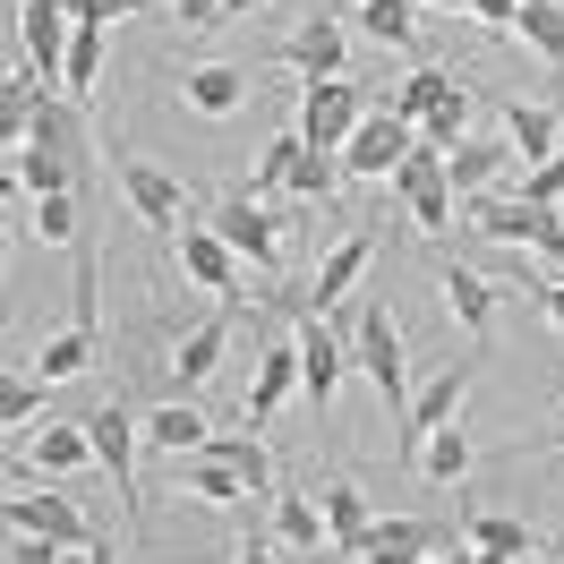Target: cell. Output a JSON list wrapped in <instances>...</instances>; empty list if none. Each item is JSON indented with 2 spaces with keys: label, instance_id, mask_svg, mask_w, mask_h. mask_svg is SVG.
<instances>
[{
  "label": "cell",
  "instance_id": "19",
  "mask_svg": "<svg viewBox=\"0 0 564 564\" xmlns=\"http://www.w3.org/2000/svg\"><path fill=\"white\" fill-rule=\"evenodd\" d=\"M505 138H513V154H522V172H530V163H547L564 145V111L556 104H505Z\"/></svg>",
  "mask_w": 564,
  "mask_h": 564
},
{
  "label": "cell",
  "instance_id": "12",
  "mask_svg": "<svg viewBox=\"0 0 564 564\" xmlns=\"http://www.w3.org/2000/svg\"><path fill=\"white\" fill-rule=\"evenodd\" d=\"M505 172H522V154H513V138H505V129H496V138H462L454 154H445V188H454L462 206H470V197H488Z\"/></svg>",
  "mask_w": 564,
  "mask_h": 564
},
{
  "label": "cell",
  "instance_id": "32",
  "mask_svg": "<svg viewBox=\"0 0 564 564\" xmlns=\"http://www.w3.org/2000/svg\"><path fill=\"white\" fill-rule=\"evenodd\" d=\"M470 462H479V454H470V436H462V427H436V436L420 445V470L436 479V488H454V479L470 470Z\"/></svg>",
  "mask_w": 564,
  "mask_h": 564
},
{
  "label": "cell",
  "instance_id": "6",
  "mask_svg": "<svg viewBox=\"0 0 564 564\" xmlns=\"http://www.w3.org/2000/svg\"><path fill=\"white\" fill-rule=\"evenodd\" d=\"M206 223L240 248V265H257L265 282H282V214L274 206H257V197H223Z\"/></svg>",
  "mask_w": 564,
  "mask_h": 564
},
{
  "label": "cell",
  "instance_id": "20",
  "mask_svg": "<svg viewBox=\"0 0 564 564\" xmlns=\"http://www.w3.org/2000/svg\"><path fill=\"white\" fill-rule=\"evenodd\" d=\"M317 505H325V530H334V556H359V539H368V496L351 479H317Z\"/></svg>",
  "mask_w": 564,
  "mask_h": 564
},
{
  "label": "cell",
  "instance_id": "14",
  "mask_svg": "<svg viewBox=\"0 0 564 564\" xmlns=\"http://www.w3.org/2000/svg\"><path fill=\"white\" fill-rule=\"evenodd\" d=\"M231 334H240V308H214L206 325H188V334H180V351H172V393L206 386L214 368H223V351H231Z\"/></svg>",
  "mask_w": 564,
  "mask_h": 564
},
{
  "label": "cell",
  "instance_id": "50",
  "mask_svg": "<svg viewBox=\"0 0 564 564\" xmlns=\"http://www.w3.org/2000/svg\"><path fill=\"white\" fill-rule=\"evenodd\" d=\"M556 9H564V0H556Z\"/></svg>",
  "mask_w": 564,
  "mask_h": 564
},
{
  "label": "cell",
  "instance_id": "44",
  "mask_svg": "<svg viewBox=\"0 0 564 564\" xmlns=\"http://www.w3.org/2000/svg\"><path fill=\"white\" fill-rule=\"evenodd\" d=\"M231 556H240V564H282V556H274V539H240Z\"/></svg>",
  "mask_w": 564,
  "mask_h": 564
},
{
  "label": "cell",
  "instance_id": "2",
  "mask_svg": "<svg viewBox=\"0 0 564 564\" xmlns=\"http://www.w3.org/2000/svg\"><path fill=\"white\" fill-rule=\"evenodd\" d=\"M470 377H479V351H462V359H445L436 377H427L420 393H411V411L393 420V454L420 470V445L436 436V427H454V411H462V393H470Z\"/></svg>",
  "mask_w": 564,
  "mask_h": 564
},
{
  "label": "cell",
  "instance_id": "26",
  "mask_svg": "<svg viewBox=\"0 0 564 564\" xmlns=\"http://www.w3.org/2000/svg\"><path fill=\"white\" fill-rule=\"evenodd\" d=\"M206 454H214V462H231V470H240L257 496H274V454L257 445V427H240V436H223V427H214V445H206Z\"/></svg>",
  "mask_w": 564,
  "mask_h": 564
},
{
  "label": "cell",
  "instance_id": "3",
  "mask_svg": "<svg viewBox=\"0 0 564 564\" xmlns=\"http://www.w3.org/2000/svg\"><path fill=\"white\" fill-rule=\"evenodd\" d=\"M368 86L359 77H325V86H300V138L325 145V154H343L359 138V120H368Z\"/></svg>",
  "mask_w": 564,
  "mask_h": 564
},
{
  "label": "cell",
  "instance_id": "33",
  "mask_svg": "<svg viewBox=\"0 0 564 564\" xmlns=\"http://www.w3.org/2000/svg\"><path fill=\"white\" fill-rule=\"evenodd\" d=\"M462 138H470V86H454V95L420 120V145H436V154H454Z\"/></svg>",
  "mask_w": 564,
  "mask_h": 564
},
{
  "label": "cell",
  "instance_id": "10",
  "mask_svg": "<svg viewBox=\"0 0 564 564\" xmlns=\"http://www.w3.org/2000/svg\"><path fill=\"white\" fill-rule=\"evenodd\" d=\"M411 145H420V129H411L402 111H368V120H359V138L343 145V172H351V180H393Z\"/></svg>",
  "mask_w": 564,
  "mask_h": 564
},
{
  "label": "cell",
  "instance_id": "22",
  "mask_svg": "<svg viewBox=\"0 0 564 564\" xmlns=\"http://www.w3.org/2000/svg\"><path fill=\"white\" fill-rule=\"evenodd\" d=\"M300 154H308V138H300V129H282V138H265V154H257V180H248V197H257V206H274V197H291V172H300Z\"/></svg>",
  "mask_w": 564,
  "mask_h": 564
},
{
  "label": "cell",
  "instance_id": "18",
  "mask_svg": "<svg viewBox=\"0 0 564 564\" xmlns=\"http://www.w3.org/2000/svg\"><path fill=\"white\" fill-rule=\"evenodd\" d=\"M282 69H300V86H325V77H343V26H334V18H308L300 35L282 43Z\"/></svg>",
  "mask_w": 564,
  "mask_h": 564
},
{
  "label": "cell",
  "instance_id": "15",
  "mask_svg": "<svg viewBox=\"0 0 564 564\" xmlns=\"http://www.w3.org/2000/svg\"><path fill=\"white\" fill-rule=\"evenodd\" d=\"M427 547H445L436 522H420V513H377L368 539H359V564H420Z\"/></svg>",
  "mask_w": 564,
  "mask_h": 564
},
{
  "label": "cell",
  "instance_id": "25",
  "mask_svg": "<svg viewBox=\"0 0 564 564\" xmlns=\"http://www.w3.org/2000/svg\"><path fill=\"white\" fill-rule=\"evenodd\" d=\"M462 539H470L479 556H513V564L539 547V539H530V522H513V513H462Z\"/></svg>",
  "mask_w": 564,
  "mask_h": 564
},
{
  "label": "cell",
  "instance_id": "29",
  "mask_svg": "<svg viewBox=\"0 0 564 564\" xmlns=\"http://www.w3.org/2000/svg\"><path fill=\"white\" fill-rule=\"evenodd\" d=\"M188 104L206 111V120H223V111L248 104V77L231 69V61H214V69H188Z\"/></svg>",
  "mask_w": 564,
  "mask_h": 564
},
{
  "label": "cell",
  "instance_id": "34",
  "mask_svg": "<svg viewBox=\"0 0 564 564\" xmlns=\"http://www.w3.org/2000/svg\"><path fill=\"white\" fill-rule=\"evenodd\" d=\"M35 462L43 470H77V462H95V436H86V420H61L35 436Z\"/></svg>",
  "mask_w": 564,
  "mask_h": 564
},
{
  "label": "cell",
  "instance_id": "7",
  "mask_svg": "<svg viewBox=\"0 0 564 564\" xmlns=\"http://www.w3.org/2000/svg\"><path fill=\"white\" fill-rule=\"evenodd\" d=\"M343 368H351V325L308 317V325H300V393H308V420H325V411H334Z\"/></svg>",
  "mask_w": 564,
  "mask_h": 564
},
{
  "label": "cell",
  "instance_id": "47",
  "mask_svg": "<svg viewBox=\"0 0 564 564\" xmlns=\"http://www.w3.org/2000/svg\"><path fill=\"white\" fill-rule=\"evenodd\" d=\"M420 9H470V0H420Z\"/></svg>",
  "mask_w": 564,
  "mask_h": 564
},
{
  "label": "cell",
  "instance_id": "48",
  "mask_svg": "<svg viewBox=\"0 0 564 564\" xmlns=\"http://www.w3.org/2000/svg\"><path fill=\"white\" fill-rule=\"evenodd\" d=\"M539 454H564V436H547V445H539Z\"/></svg>",
  "mask_w": 564,
  "mask_h": 564
},
{
  "label": "cell",
  "instance_id": "5",
  "mask_svg": "<svg viewBox=\"0 0 564 564\" xmlns=\"http://www.w3.org/2000/svg\"><path fill=\"white\" fill-rule=\"evenodd\" d=\"M86 436H95V462H104V479L120 488L129 522H138V436H145V420L129 402H95V411H86Z\"/></svg>",
  "mask_w": 564,
  "mask_h": 564
},
{
  "label": "cell",
  "instance_id": "31",
  "mask_svg": "<svg viewBox=\"0 0 564 564\" xmlns=\"http://www.w3.org/2000/svg\"><path fill=\"white\" fill-rule=\"evenodd\" d=\"M61 86H69V95H95V86H104V26H69V61H61Z\"/></svg>",
  "mask_w": 564,
  "mask_h": 564
},
{
  "label": "cell",
  "instance_id": "49",
  "mask_svg": "<svg viewBox=\"0 0 564 564\" xmlns=\"http://www.w3.org/2000/svg\"><path fill=\"white\" fill-rule=\"evenodd\" d=\"M556 564H564V547H556Z\"/></svg>",
  "mask_w": 564,
  "mask_h": 564
},
{
  "label": "cell",
  "instance_id": "42",
  "mask_svg": "<svg viewBox=\"0 0 564 564\" xmlns=\"http://www.w3.org/2000/svg\"><path fill=\"white\" fill-rule=\"evenodd\" d=\"M172 18H180V26H197V35H206V26H223V18H231V0H172Z\"/></svg>",
  "mask_w": 564,
  "mask_h": 564
},
{
  "label": "cell",
  "instance_id": "8",
  "mask_svg": "<svg viewBox=\"0 0 564 564\" xmlns=\"http://www.w3.org/2000/svg\"><path fill=\"white\" fill-rule=\"evenodd\" d=\"M120 188H129V206H138L145 231H163V240H180L197 214H188V188H180L163 163H138V154H120Z\"/></svg>",
  "mask_w": 564,
  "mask_h": 564
},
{
  "label": "cell",
  "instance_id": "43",
  "mask_svg": "<svg viewBox=\"0 0 564 564\" xmlns=\"http://www.w3.org/2000/svg\"><path fill=\"white\" fill-rule=\"evenodd\" d=\"M470 18L496 26V35H513V18H522V0H470Z\"/></svg>",
  "mask_w": 564,
  "mask_h": 564
},
{
  "label": "cell",
  "instance_id": "17",
  "mask_svg": "<svg viewBox=\"0 0 564 564\" xmlns=\"http://www.w3.org/2000/svg\"><path fill=\"white\" fill-rule=\"evenodd\" d=\"M274 539H282V547H300V556H334L325 505L308 488H274Z\"/></svg>",
  "mask_w": 564,
  "mask_h": 564
},
{
  "label": "cell",
  "instance_id": "9",
  "mask_svg": "<svg viewBox=\"0 0 564 564\" xmlns=\"http://www.w3.org/2000/svg\"><path fill=\"white\" fill-rule=\"evenodd\" d=\"M9 530H35V539H61V547H104L69 488H18L9 496Z\"/></svg>",
  "mask_w": 564,
  "mask_h": 564
},
{
  "label": "cell",
  "instance_id": "37",
  "mask_svg": "<svg viewBox=\"0 0 564 564\" xmlns=\"http://www.w3.org/2000/svg\"><path fill=\"white\" fill-rule=\"evenodd\" d=\"M0 420H9V436H26V427L43 420V377L9 368V386H0Z\"/></svg>",
  "mask_w": 564,
  "mask_h": 564
},
{
  "label": "cell",
  "instance_id": "39",
  "mask_svg": "<svg viewBox=\"0 0 564 564\" xmlns=\"http://www.w3.org/2000/svg\"><path fill=\"white\" fill-rule=\"evenodd\" d=\"M513 197H530V206H564V145L547 154V163L513 172Z\"/></svg>",
  "mask_w": 564,
  "mask_h": 564
},
{
  "label": "cell",
  "instance_id": "27",
  "mask_svg": "<svg viewBox=\"0 0 564 564\" xmlns=\"http://www.w3.org/2000/svg\"><path fill=\"white\" fill-rule=\"evenodd\" d=\"M513 35H522L530 52H539V61H547V69L564 77V9H556V0H522V18H513Z\"/></svg>",
  "mask_w": 564,
  "mask_h": 564
},
{
  "label": "cell",
  "instance_id": "1",
  "mask_svg": "<svg viewBox=\"0 0 564 564\" xmlns=\"http://www.w3.org/2000/svg\"><path fill=\"white\" fill-rule=\"evenodd\" d=\"M351 368L377 386V402H386L393 420L411 411V359H402V325H393L386 300H359L351 308Z\"/></svg>",
  "mask_w": 564,
  "mask_h": 564
},
{
  "label": "cell",
  "instance_id": "38",
  "mask_svg": "<svg viewBox=\"0 0 564 564\" xmlns=\"http://www.w3.org/2000/svg\"><path fill=\"white\" fill-rule=\"evenodd\" d=\"M436 180H445V154H436V145H411V154H402V172H393V197L411 206V197H427Z\"/></svg>",
  "mask_w": 564,
  "mask_h": 564
},
{
  "label": "cell",
  "instance_id": "46",
  "mask_svg": "<svg viewBox=\"0 0 564 564\" xmlns=\"http://www.w3.org/2000/svg\"><path fill=\"white\" fill-rule=\"evenodd\" d=\"M248 9H265V0H231V18H248Z\"/></svg>",
  "mask_w": 564,
  "mask_h": 564
},
{
  "label": "cell",
  "instance_id": "13",
  "mask_svg": "<svg viewBox=\"0 0 564 564\" xmlns=\"http://www.w3.org/2000/svg\"><path fill=\"white\" fill-rule=\"evenodd\" d=\"M368 265H377V240H368V231L334 240V248H325V265L308 274V317H334V308L359 291V274H368Z\"/></svg>",
  "mask_w": 564,
  "mask_h": 564
},
{
  "label": "cell",
  "instance_id": "21",
  "mask_svg": "<svg viewBox=\"0 0 564 564\" xmlns=\"http://www.w3.org/2000/svg\"><path fill=\"white\" fill-rule=\"evenodd\" d=\"M145 445H154L163 462H180V454H206L214 427H206V411H188V402H163V411L145 420Z\"/></svg>",
  "mask_w": 564,
  "mask_h": 564
},
{
  "label": "cell",
  "instance_id": "41",
  "mask_svg": "<svg viewBox=\"0 0 564 564\" xmlns=\"http://www.w3.org/2000/svg\"><path fill=\"white\" fill-rule=\"evenodd\" d=\"M61 556H69V547H61V539H35V530L9 539V564H61Z\"/></svg>",
  "mask_w": 564,
  "mask_h": 564
},
{
  "label": "cell",
  "instance_id": "16",
  "mask_svg": "<svg viewBox=\"0 0 564 564\" xmlns=\"http://www.w3.org/2000/svg\"><path fill=\"white\" fill-rule=\"evenodd\" d=\"M436 300L454 308V325L470 334V351H479V343L496 334V282H488V274H470V265H445V274H436Z\"/></svg>",
  "mask_w": 564,
  "mask_h": 564
},
{
  "label": "cell",
  "instance_id": "4",
  "mask_svg": "<svg viewBox=\"0 0 564 564\" xmlns=\"http://www.w3.org/2000/svg\"><path fill=\"white\" fill-rule=\"evenodd\" d=\"M265 325V317H257ZM300 393V325H265V343H257V377H248V420L240 427H265L282 420V402Z\"/></svg>",
  "mask_w": 564,
  "mask_h": 564
},
{
  "label": "cell",
  "instance_id": "36",
  "mask_svg": "<svg viewBox=\"0 0 564 564\" xmlns=\"http://www.w3.org/2000/svg\"><path fill=\"white\" fill-rule=\"evenodd\" d=\"M334 172H343V154L308 145V154H300V172H291V197H300V206H334Z\"/></svg>",
  "mask_w": 564,
  "mask_h": 564
},
{
  "label": "cell",
  "instance_id": "30",
  "mask_svg": "<svg viewBox=\"0 0 564 564\" xmlns=\"http://www.w3.org/2000/svg\"><path fill=\"white\" fill-rule=\"evenodd\" d=\"M445 95H454V77H445V69H411V77H402V86H393V95H386L377 111H402V120L420 129V120H427L436 104H445Z\"/></svg>",
  "mask_w": 564,
  "mask_h": 564
},
{
  "label": "cell",
  "instance_id": "23",
  "mask_svg": "<svg viewBox=\"0 0 564 564\" xmlns=\"http://www.w3.org/2000/svg\"><path fill=\"white\" fill-rule=\"evenodd\" d=\"M180 488H197L206 496V505H223V513H231V505H248V479L240 470H231V462H214V454H180Z\"/></svg>",
  "mask_w": 564,
  "mask_h": 564
},
{
  "label": "cell",
  "instance_id": "40",
  "mask_svg": "<svg viewBox=\"0 0 564 564\" xmlns=\"http://www.w3.org/2000/svg\"><path fill=\"white\" fill-rule=\"evenodd\" d=\"M454 214H462V197H454V188H445V180H436L427 197H411V223H420V231H445Z\"/></svg>",
  "mask_w": 564,
  "mask_h": 564
},
{
  "label": "cell",
  "instance_id": "28",
  "mask_svg": "<svg viewBox=\"0 0 564 564\" xmlns=\"http://www.w3.org/2000/svg\"><path fill=\"white\" fill-rule=\"evenodd\" d=\"M359 35L368 43H420V0H359Z\"/></svg>",
  "mask_w": 564,
  "mask_h": 564
},
{
  "label": "cell",
  "instance_id": "11",
  "mask_svg": "<svg viewBox=\"0 0 564 564\" xmlns=\"http://www.w3.org/2000/svg\"><path fill=\"white\" fill-rule=\"evenodd\" d=\"M180 274H188V282H206L223 308H240V248L223 240L214 223H188V231H180Z\"/></svg>",
  "mask_w": 564,
  "mask_h": 564
},
{
  "label": "cell",
  "instance_id": "24",
  "mask_svg": "<svg viewBox=\"0 0 564 564\" xmlns=\"http://www.w3.org/2000/svg\"><path fill=\"white\" fill-rule=\"evenodd\" d=\"M9 172H18L26 197H61V188H77V163H69V154H52V145H18Z\"/></svg>",
  "mask_w": 564,
  "mask_h": 564
},
{
  "label": "cell",
  "instance_id": "35",
  "mask_svg": "<svg viewBox=\"0 0 564 564\" xmlns=\"http://www.w3.org/2000/svg\"><path fill=\"white\" fill-rule=\"evenodd\" d=\"M35 240H52V248H77L86 231H77V188H61V197H35Z\"/></svg>",
  "mask_w": 564,
  "mask_h": 564
},
{
  "label": "cell",
  "instance_id": "45",
  "mask_svg": "<svg viewBox=\"0 0 564 564\" xmlns=\"http://www.w3.org/2000/svg\"><path fill=\"white\" fill-rule=\"evenodd\" d=\"M539 300H547V317H556V334H564V282H547Z\"/></svg>",
  "mask_w": 564,
  "mask_h": 564
}]
</instances>
